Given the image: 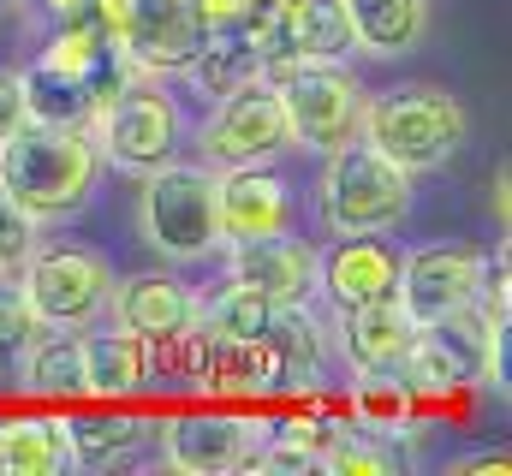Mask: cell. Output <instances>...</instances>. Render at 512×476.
<instances>
[{
	"mask_svg": "<svg viewBox=\"0 0 512 476\" xmlns=\"http://www.w3.org/2000/svg\"><path fill=\"white\" fill-rule=\"evenodd\" d=\"M102 179V149L78 125H18L0 143V185L36 215V221H66L90 203Z\"/></svg>",
	"mask_w": 512,
	"mask_h": 476,
	"instance_id": "obj_1",
	"label": "cell"
},
{
	"mask_svg": "<svg viewBox=\"0 0 512 476\" xmlns=\"http://www.w3.org/2000/svg\"><path fill=\"white\" fill-rule=\"evenodd\" d=\"M358 137L387 155L405 173H429L441 161H453L471 137V114L459 108V96H447L441 84H405V90H382L364 96V119Z\"/></svg>",
	"mask_w": 512,
	"mask_h": 476,
	"instance_id": "obj_2",
	"label": "cell"
},
{
	"mask_svg": "<svg viewBox=\"0 0 512 476\" xmlns=\"http://www.w3.org/2000/svg\"><path fill=\"white\" fill-rule=\"evenodd\" d=\"M143 244L179 268L221 250L215 167L209 161H161L143 173Z\"/></svg>",
	"mask_w": 512,
	"mask_h": 476,
	"instance_id": "obj_3",
	"label": "cell"
},
{
	"mask_svg": "<svg viewBox=\"0 0 512 476\" xmlns=\"http://www.w3.org/2000/svg\"><path fill=\"white\" fill-rule=\"evenodd\" d=\"M411 209V173L376 155L364 137L334 149L316 185V215L334 238L346 233H393Z\"/></svg>",
	"mask_w": 512,
	"mask_h": 476,
	"instance_id": "obj_4",
	"label": "cell"
},
{
	"mask_svg": "<svg viewBox=\"0 0 512 476\" xmlns=\"http://www.w3.org/2000/svg\"><path fill=\"white\" fill-rule=\"evenodd\" d=\"M274 96H280V114H286V137L298 149L334 155V149L358 143L364 84L346 72V60H298L274 78Z\"/></svg>",
	"mask_w": 512,
	"mask_h": 476,
	"instance_id": "obj_5",
	"label": "cell"
},
{
	"mask_svg": "<svg viewBox=\"0 0 512 476\" xmlns=\"http://www.w3.org/2000/svg\"><path fill=\"white\" fill-rule=\"evenodd\" d=\"M18 268H24L18 286L42 328H96L108 316V292H114L108 256L84 244H36Z\"/></svg>",
	"mask_w": 512,
	"mask_h": 476,
	"instance_id": "obj_6",
	"label": "cell"
},
{
	"mask_svg": "<svg viewBox=\"0 0 512 476\" xmlns=\"http://www.w3.org/2000/svg\"><path fill=\"white\" fill-rule=\"evenodd\" d=\"M90 137L102 149V161L126 167V173H149L161 161H173L179 137H185V119H179V102L155 84V78H131L114 102H102L96 119H90Z\"/></svg>",
	"mask_w": 512,
	"mask_h": 476,
	"instance_id": "obj_7",
	"label": "cell"
},
{
	"mask_svg": "<svg viewBox=\"0 0 512 476\" xmlns=\"http://www.w3.org/2000/svg\"><path fill=\"white\" fill-rule=\"evenodd\" d=\"M131 66L143 78H179L185 60L203 48L197 0H90Z\"/></svg>",
	"mask_w": 512,
	"mask_h": 476,
	"instance_id": "obj_8",
	"label": "cell"
},
{
	"mask_svg": "<svg viewBox=\"0 0 512 476\" xmlns=\"http://www.w3.org/2000/svg\"><path fill=\"white\" fill-rule=\"evenodd\" d=\"M155 429H161V459L191 476L251 471L256 447L268 441V417L251 411H179Z\"/></svg>",
	"mask_w": 512,
	"mask_h": 476,
	"instance_id": "obj_9",
	"label": "cell"
},
{
	"mask_svg": "<svg viewBox=\"0 0 512 476\" xmlns=\"http://www.w3.org/2000/svg\"><path fill=\"white\" fill-rule=\"evenodd\" d=\"M292 137H286V114H280V96H274V84H239L233 96H221L215 102V114L203 119V131H197V149H203V161L209 167H251V161H274L280 149H286Z\"/></svg>",
	"mask_w": 512,
	"mask_h": 476,
	"instance_id": "obj_10",
	"label": "cell"
},
{
	"mask_svg": "<svg viewBox=\"0 0 512 476\" xmlns=\"http://www.w3.org/2000/svg\"><path fill=\"white\" fill-rule=\"evenodd\" d=\"M251 42L262 54L268 84L298 60H346L352 54V30H346L340 0H274L268 18L251 30Z\"/></svg>",
	"mask_w": 512,
	"mask_h": 476,
	"instance_id": "obj_11",
	"label": "cell"
},
{
	"mask_svg": "<svg viewBox=\"0 0 512 476\" xmlns=\"http://www.w3.org/2000/svg\"><path fill=\"white\" fill-rule=\"evenodd\" d=\"M477 274H483V250H465V244L411 250V256H399V292H393V304L417 328H435L441 316L477 304Z\"/></svg>",
	"mask_w": 512,
	"mask_h": 476,
	"instance_id": "obj_12",
	"label": "cell"
},
{
	"mask_svg": "<svg viewBox=\"0 0 512 476\" xmlns=\"http://www.w3.org/2000/svg\"><path fill=\"white\" fill-rule=\"evenodd\" d=\"M316 262H322V250L310 238H292V227L227 244L233 286H245L268 304H310L316 298Z\"/></svg>",
	"mask_w": 512,
	"mask_h": 476,
	"instance_id": "obj_13",
	"label": "cell"
},
{
	"mask_svg": "<svg viewBox=\"0 0 512 476\" xmlns=\"http://www.w3.org/2000/svg\"><path fill=\"white\" fill-rule=\"evenodd\" d=\"M316 292H328L334 310L387 304L399 292V250L382 233H346L316 262Z\"/></svg>",
	"mask_w": 512,
	"mask_h": 476,
	"instance_id": "obj_14",
	"label": "cell"
},
{
	"mask_svg": "<svg viewBox=\"0 0 512 476\" xmlns=\"http://www.w3.org/2000/svg\"><path fill=\"white\" fill-rule=\"evenodd\" d=\"M215 215H221V244L280 233V227H292V191L268 161L221 167L215 173Z\"/></svg>",
	"mask_w": 512,
	"mask_h": 476,
	"instance_id": "obj_15",
	"label": "cell"
},
{
	"mask_svg": "<svg viewBox=\"0 0 512 476\" xmlns=\"http://www.w3.org/2000/svg\"><path fill=\"white\" fill-rule=\"evenodd\" d=\"M108 316H114V328H126V334L155 346V340L197 322V298L185 292L179 274H131L108 292Z\"/></svg>",
	"mask_w": 512,
	"mask_h": 476,
	"instance_id": "obj_16",
	"label": "cell"
},
{
	"mask_svg": "<svg viewBox=\"0 0 512 476\" xmlns=\"http://www.w3.org/2000/svg\"><path fill=\"white\" fill-rule=\"evenodd\" d=\"M18 387L42 405L84 399V328H42L18 352Z\"/></svg>",
	"mask_w": 512,
	"mask_h": 476,
	"instance_id": "obj_17",
	"label": "cell"
},
{
	"mask_svg": "<svg viewBox=\"0 0 512 476\" xmlns=\"http://www.w3.org/2000/svg\"><path fill=\"white\" fill-rule=\"evenodd\" d=\"M72 465V429L60 411L0 417V476H60Z\"/></svg>",
	"mask_w": 512,
	"mask_h": 476,
	"instance_id": "obj_18",
	"label": "cell"
},
{
	"mask_svg": "<svg viewBox=\"0 0 512 476\" xmlns=\"http://www.w3.org/2000/svg\"><path fill=\"white\" fill-rule=\"evenodd\" d=\"M352 48L376 54V60H399L429 36V0H340Z\"/></svg>",
	"mask_w": 512,
	"mask_h": 476,
	"instance_id": "obj_19",
	"label": "cell"
},
{
	"mask_svg": "<svg viewBox=\"0 0 512 476\" xmlns=\"http://www.w3.org/2000/svg\"><path fill=\"white\" fill-rule=\"evenodd\" d=\"M417 340V322L387 298V304H364V310H340V357L352 369H399Z\"/></svg>",
	"mask_w": 512,
	"mask_h": 476,
	"instance_id": "obj_20",
	"label": "cell"
},
{
	"mask_svg": "<svg viewBox=\"0 0 512 476\" xmlns=\"http://www.w3.org/2000/svg\"><path fill=\"white\" fill-rule=\"evenodd\" d=\"M149 381V340H137L126 328H96L84 334V399L96 405H120Z\"/></svg>",
	"mask_w": 512,
	"mask_h": 476,
	"instance_id": "obj_21",
	"label": "cell"
},
{
	"mask_svg": "<svg viewBox=\"0 0 512 476\" xmlns=\"http://www.w3.org/2000/svg\"><path fill=\"white\" fill-rule=\"evenodd\" d=\"M18 96H24V119L30 125H78V131H90V119H96V90L78 78V72H60V66H48L42 54L18 72Z\"/></svg>",
	"mask_w": 512,
	"mask_h": 476,
	"instance_id": "obj_22",
	"label": "cell"
},
{
	"mask_svg": "<svg viewBox=\"0 0 512 476\" xmlns=\"http://www.w3.org/2000/svg\"><path fill=\"white\" fill-rule=\"evenodd\" d=\"M417 393L405 387V375L399 369H352V387H346V417L358 423V429H370V435H411V423H417Z\"/></svg>",
	"mask_w": 512,
	"mask_h": 476,
	"instance_id": "obj_23",
	"label": "cell"
},
{
	"mask_svg": "<svg viewBox=\"0 0 512 476\" xmlns=\"http://www.w3.org/2000/svg\"><path fill=\"white\" fill-rule=\"evenodd\" d=\"M179 78H191V90H197V96L221 102V96H233L239 84L262 78V54H256L251 36H203V48L185 60V72H179Z\"/></svg>",
	"mask_w": 512,
	"mask_h": 476,
	"instance_id": "obj_24",
	"label": "cell"
},
{
	"mask_svg": "<svg viewBox=\"0 0 512 476\" xmlns=\"http://www.w3.org/2000/svg\"><path fill=\"white\" fill-rule=\"evenodd\" d=\"M72 429V459L78 465H120L149 441V417H120V411H96V417H66Z\"/></svg>",
	"mask_w": 512,
	"mask_h": 476,
	"instance_id": "obj_25",
	"label": "cell"
},
{
	"mask_svg": "<svg viewBox=\"0 0 512 476\" xmlns=\"http://www.w3.org/2000/svg\"><path fill=\"white\" fill-rule=\"evenodd\" d=\"M42 334V322H36V310H30V298H24V286L12 280V268L0 274V363H12V357L24 352L30 340Z\"/></svg>",
	"mask_w": 512,
	"mask_h": 476,
	"instance_id": "obj_26",
	"label": "cell"
},
{
	"mask_svg": "<svg viewBox=\"0 0 512 476\" xmlns=\"http://www.w3.org/2000/svg\"><path fill=\"white\" fill-rule=\"evenodd\" d=\"M268 6L274 0H197V24L203 36H251L268 18Z\"/></svg>",
	"mask_w": 512,
	"mask_h": 476,
	"instance_id": "obj_27",
	"label": "cell"
},
{
	"mask_svg": "<svg viewBox=\"0 0 512 476\" xmlns=\"http://www.w3.org/2000/svg\"><path fill=\"white\" fill-rule=\"evenodd\" d=\"M36 227H42V221L0 185V262H6V268H18V262L36 250Z\"/></svg>",
	"mask_w": 512,
	"mask_h": 476,
	"instance_id": "obj_28",
	"label": "cell"
},
{
	"mask_svg": "<svg viewBox=\"0 0 512 476\" xmlns=\"http://www.w3.org/2000/svg\"><path fill=\"white\" fill-rule=\"evenodd\" d=\"M507 280H512L507 250H501L495 262L483 256V274H477V310H483L489 322H501V328H507V310H512V286H507Z\"/></svg>",
	"mask_w": 512,
	"mask_h": 476,
	"instance_id": "obj_29",
	"label": "cell"
},
{
	"mask_svg": "<svg viewBox=\"0 0 512 476\" xmlns=\"http://www.w3.org/2000/svg\"><path fill=\"white\" fill-rule=\"evenodd\" d=\"M18 125H30V119H24V96H18V72H0V143H6Z\"/></svg>",
	"mask_w": 512,
	"mask_h": 476,
	"instance_id": "obj_30",
	"label": "cell"
},
{
	"mask_svg": "<svg viewBox=\"0 0 512 476\" xmlns=\"http://www.w3.org/2000/svg\"><path fill=\"white\" fill-rule=\"evenodd\" d=\"M84 6H90V0H42V12H48L54 24H60V18H78Z\"/></svg>",
	"mask_w": 512,
	"mask_h": 476,
	"instance_id": "obj_31",
	"label": "cell"
},
{
	"mask_svg": "<svg viewBox=\"0 0 512 476\" xmlns=\"http://www.w3.org/2000/svg\"><path fill=\"white\" fill-rule=\"evenodd\" d=\"M507 185H512V179H507V167H501V179H495V215H501V227L512 221V197H507Z\"/></svg>",
	"mask_w": 512,
	"mask_h": 476,
	"instance_id": "obj_32",
	"label": "cell"
},
{
	"mask_svg": "<svg viewBox=\"0 0 512 476\" xmlns=\"http://www.w3.org/2000/svg\"><path fill=\"white\" fill-rule=\"evenodd\" d=\"M459 471H507V453H477V459H465Z\"/></svg>",
	"mask_w": 512,
	"mask_h": 476,
	"instance_id": "obj_33",
	"label": "cell"
},
{
	"mask_svg": "<svg viewBox=\"0 0 512 476\" xmlns=\"http://www.w3.org/2000/svg\"><path fill=\"white\" fill-rule=\"evenodd\" d=\"M0 274H6V262H0Z\"/></svg>",
	"mask_w": 512,
	"mask_h": 476,
	"instance_id": "obj_34",
	"label": "cell"
}]
</instances>
